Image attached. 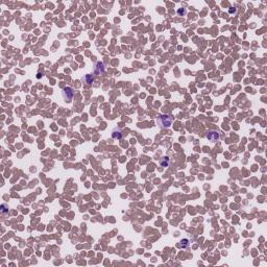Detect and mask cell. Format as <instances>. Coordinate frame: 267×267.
Returning <instances> with one entry per match:
<instances>
[{"mask_svg": "<svg viewBox=\"0 0 267 267\" xmlns=\"http://www.w3.org/2000/svg\"><path fill=\"white\" fill-rule=\"evenodd\" d=\"M74 96V92H73L72 88H65L63 90V97L65 99V101H71Z\"/></svg>", "mask_w": 267, "mask_h": 267, "instance_id": "1", "label": "cell"}, {"mask_svg": "<svg viewBox=\"0 0 267 267\" xmlns=\"http://www.w3.org/2000/svg\"><path fill=\"white\" fill-rule=\"evenodd\" d=\"M172 123V117L171 116H162L160 119V124L162 127H169Z\"/></svg>", "mask_w": 267, "mask_h": 267, "instance_id": "2", "label": "cell"}, {"mask_svg": "<svg viewBox=\"0 0 267 267\" xmlns=\"http://www.w3.org/2000/svg\"><path fill=\"white\" fill-rule=\"evenodd\" d=\"M94 72H95L96 75H101V74L104 72V66H103V64H102V63H100V62L96 63L95 68H94Z\"/></svg>", "mask_w": 267, "mask_h": 267, "instance_id": "3", "label": "cell"}, {"mask_svg": "<svg viewBox=\"0 0 267 267\" xmlns=\"http://www.w3.org/2000/svg\"><path fill=\"white\" fill-rule=\"evenodd\" d=\"M207 138L211 141V142L214 143L219 139V134H218L217 132H208Z\"/></svg>", "mask_w": 267, "mask_h": 267, "instance_id": "4", "label": "cell"}, {"mask_svg": "<svg viewBox=\"0 0 267 267\" xmlns=\"http://www.w3.org/2000/svg\"><path fill=\"white\" fill-rule=\"evenodd\" d=\"M83 81H85L86 83H88V85H90V83H93V81H94V77L92 75H90V74H88V75H86L85 77L83 78Z\"/></svg>", "mask_w": 267, "mask_h": 267, "instance_id": "5", "label": "cell"}, {"mask_svg": "<svg viewBox=\"0 0 267 267\" xmlns=\"http://www.w3.org/2000/svg\"><path fill=\"white\" fill-rule=\"evenodd\" d=\"M160 164H161L162 167H167L169 165V158H167V157L162 158L161 161H160Z\"/></svg>", "mask_w": 267, "mask_h": 267, "instance_id": "6", "label": "cell"}, {"mask_svg": "<svg viewBox=\"0 0 267 267\" xmlns=\"http://www.w3.org/2000/svg\"><path fill=\"white\" fill-rule=\"evenodd\" d=\"M122 137V135H121V132L120 130H115V132H113V138L114 139H120V138Z\"/></svg>", "mask_w": 267, "mask_h": 267, "instance_id": "7", "label": "cell"}]
</instances>
